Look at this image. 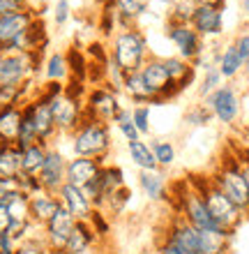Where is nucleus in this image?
Listing matches in <instances>:
<instances>
[{
	"label": "nucleus",
	"mask_w": 249,
	"mask_h": 254,
	"mask_svg": "<svg viewBox=\"0 0 249 254\" xmlns=\"http://www.w3.org/2000/svg\"><path fill=\"white\" fill-rule=\"evenodd\" d=\"M189 181H192V185L201 192L203 201H205V206H208L210 217L215 220L217 227L224 229V231H229V234H236L238 229H240V224L247 220L243 210H240V208H238L236 203L222 192V190L217 188L215 183L210 181L208 174L205 176L203 174L189 176Z\"/></svg>",
	"instance_id": "f257e3e1"
},
{
	"label": "nucleus",
	"mask_w": 249,
	"mask_h": 254,
	"mask_svg": "<svg viewBox=\"0 0 249 254\" xmlns=\"http://www.w3.org/2000/svg\"><path fill=\"white\" fill-rule=\"evenodd\" d=\"M150 44L143 30H118L108 42V61L113 63L122 74L139 72L150 58Z\"/></svg>",
	"instance_id": "f03ea898"
},
{
	"label": "nucleus",
	"mask_w": 249,
	"mask_h": 254,
	"mask_svg": "<svg viewBox=\"0 0 249 254\" xmlns=\"http://www.w3.org/2000/svg\"><path fill=\"white\" fill-rule=\"evenodd\" d=\"M69 146H72L74 157H93V160H100L101 164H106L111 148H113L111 125L97 121H83L69 134Z\"/></svg>",
	"instance_id": "7ed1b4c3"
},
{
	"label": "nucleus",
	"mask_w": 249,
	"mask_h": 254,
	"mask_svg": "<svg viewBox=\"0 0 249 254\" xmlns=\"http://www.w3.org/2000/svg\"><path fill=\"white\" fill-rule=\"evenodd\" d=\"M208 178L215 183L217 188L222 190V192L243 210L245 217H247V213H249V183H247V178H245L243 167H240L236 153L222 155V157L217 160L215 169L208 174Z\"/></svg>",
	"instance_id": "20e7f679"
},
{
	"label": "nucleus",
	"mask_w": 249,
	"mask_h": 254,
	"mask_svg": "<svg viewBox=\"0 0 249 254\" xmlns=\"http://www.w3.org/2000/svg\"><path fill=\"white\" fill-rule=\"evenodd\" d=\"M44 65V54H14L0 51V88L23 86L35 79V74Z\"/></svg>",
	"instance_id": "39448f33"
},
{
	"label": "nucleus",
	"mask_w": 249,
	"mask_h": 254,
	"mask_svg": "<svg viewBox=\"0 0 249 254\" xmlns=\"http://www.w3.org/2000/svg\"><path fill=\"white\" fill-rule=\"evenodd\" d=\"M122 109L118 93H113L108 86H93L88 88L83 97V121H97V123H111L115 121L118 111Z\"/></svg>",
	"instance_id": "423d86ee"
},
{
	"label": "nucleus",
	"mask_w": 249,
	"mask_h": 254,
	"mask_svg": "<svg viewBox=\"0 0 249 254\" xmlns=\"http://www.w3.org/2000/svg\"><path fill=\"white\" fill-rule=\"evenodd\" d=\"M205 107L210 109V114L215 121H219L222 125H236L243 116V97L238 93V88L233 83H224L219 86L212 95L205 97Z\"/></svg>",
	"instance_id": "0eeeda50"
},
{
	"label": "nucleus",
	"mask_w": 249,
	"mask_h": 254,
	"mask_svg": "<svg viewBox=\"0 0 249 254\" xmlns=\"http://www.w3.org/2000/svg\"><path fill=\"white\" fill-rule=\"evenodd\" d=\"M125 185H127V183H125V171H122L118 164L106 162V164H101L97 178H93V181L83 188V192H86V196L95 206V210H104L108 196H111L115 190L125 188Z\"/></svg>",
	"instance_id": "6e6552de"
},
{
	"label": "nucleus",
	"mask_w": 249,
	"mask_h": 254,
	"mask_svg": "<svg viewBox=\"0 0 249 254\" xmlns=\"http://www.w3.org/2000/svg\"><path fill=\"white\" fill-rule=\"evenodd\" d=\"M164 30H166V37L173 44L178 58L192 63L199 56L205 54V40H201L189 23H171V21H166Z\"/></svg>",
	"instance_id": "1a4fd4ad"
},
{
	"label": "nucleus",
	"mask_w": 249,
	"mask_h": 254,
	"mask_svg": "<svg viewBox=\"0 0 249 254\" xmlns=\"http://www.w3.org/2000/svg\"><path fill=\"white\" fill-rule=\"evenodd\" d=\"M141 74H143V79H146V83H148V88L155 93L159 104H166V102L175 100L180 95L178 86L168 76L164 58H159V56H155V54L150 56L148 61H146V65L141 67Z\"/></svg>",
	"instance_id": "9d476101"
},
{
	"label": "nucleus",
	"mask_w": 249,
	"mask_h": 254,
	"mask_svg": "<svg viewBox=\"0 0 249 254\" xmlns=\"http://www.w3.org/2000/svg\"><path fill=\"white\" fill-rule=\"evenodd\" d=\"M51 114H53V123L55 129H58V136L60 134H72L76 127L83 123V100H76V97H69L65 90L62 95L51 100Z\"/></svg>",
	"instance_id": "9b49d317"
},
{
	"label": "nucleus",
	"mask_w": 249,
	"mask_h": 254,
	"mask_svg": "<svg viewBox=\"0 0 249 254\" xmlns=\"http://www.w3.org/2000/svg\"><path fill=\"white\" fill-rule=\"evenodd\" d=\"M23 111H26V114L30 116V121H33L35 132H37V141L51 146L55 141V136H58L53 114H51V100H47V97H42V95L37 93L33 100H28L26 104H23Z\"/></svg>",
	"instance_id": "f8f14e48"
},
{
	"label": "nucleus",
	"mask_w": 249,
	"mask_h": 254,
	"mask_svg": "<svg viewBox=\"0 0 249 254\" xmlns=\"http://www.w3.org/2000/svg\"><path fill=\"white\" fill-rule=\"evenodd\" d=\"M162 236H166L182 254H201V238L199 229H194L189 222H185L180 215H168L166 227L162 229Z\"/></svg>",
	"instance_id": "ddd939ff"
},
{
	"label": "nucleus",
	"mask_w": 249,
	"mask_h": 254,
	"mask_svg": "<svg viewBox=\"0 0 249 254\" xmlns=\"http://www.w3.org/2000/svg\"><path fill=\"white\" fill-rule=\"evenodd\" d=\"M74 224H76L74 215L69 213L67 208L60 206L55 210L53 217L42 227V238H44V243L49 245V252H53V254L62 252V248H65V243H67Z\"/></svg>",
	"instance_id": "4468645a"
},
{
	"label": "nucleus",
	"mask_w": 249,
	"mask_h": 254,
	"mask_svg": "<svg viewBox=\"0 0 249 254\" xmlns=\"http://www.w3.org/2000/svg\"><path fill=\"white\" fill-rule=\"evenodd\" d=\"M65 171H67V157H65L58 148L49 146L44 164H42L40 174H37V181H40L42 190L55 194L65 185Z\"/></svg>",
	"instance_id": "2eb2a0df"
},
{
	"label": "nucleus",
	"mask_w": 249,
	"mask_h": 254,
	"mask_svg": "<svg viewBox=\"0 0 249 254\" xmlns=\"http://www.w3.org/2000/svg\"><path fill=\"white\" fill-rule=\"evenodd\" d=\"M189 26L194 28L201 40H215V37H219L224 33V9L196 5Z\"/></svg>",
	"instance_id": "dca6fc26"
},
{
	"label": "nucleus",
	"mask_w": 249,
	"mask_h": 254,
	"mask_svg": "<svg viewBox=\"0 0 249 254\" xmlns=\"http://www.w3.org/2000/svg\"><path fill=\"white\" fill-rule=\"evenodd\" d=\"M55 194H58V199H60V206L67 208L69 213L74 215L76 222H88L90 217H93L95 206L86 196L83 188H76V185H72V183H65Z\"/></svg>",
	"instance_id": "f3484780"
},
{
	"label": "nucleus",
	"mask_w": 249,
	"mask_h": 254,
	"mask_svg": "<svg viewBox=\"0 0 249 254\" xmlns=\"http://www.w3.org/2000/svg\"><path fill=\"white\" fill-rule=\"evenodd\" d=\"M37 16L35 9L23 14H9V16H0V51H14L16 40H19L23 30L30 26V21Z\"/></svg>",
	"instance_id": "a211bd4d"
},
{
	"label": "nucleus",
	"mask_w": 249,
	"mask_h": 254,
	"mask_svg": "<svg viewBox=\"0 0 249 254\" xmlns=\"http://www.w3.org/2000/svg\"><path fill=\"white\" fill-rule=\"evenodd\" d=\"M115 9L118 30H132L139 28L141 16L150 9V0H108Z\"/></svg>",
	"instance_id": "6ab92c4d"
},
{
	"label": "nucleus",
	"mask_w": 249,
	"mask_h": 254,
	"mask_svg": "<svg viewBox=\"0 0 249 254\" xmlns=\"http://www.w3.org/2000/svg\"><path fill=\"white\" fill-rule=\"evenodd\" d=\"M101 169L100 160H93V157H69L67 160V171H65V183H72L76 188H86L88 183L97 178Z\"/></svg>",
	"instance_id": "aec40b11"
},
{
	"label": "nucleus",
	"mask_w": 249,
	"mask_h": 254,
	"mask_svg": "<svg viewBox=\"0 0 249 254\" xmlns=\"http://www.w3.org/2000/svg\"><path fill=\"white\" fill-rule=\"evenodd\" d=\"M28 208H30V222H33L35 227H44L53 213L60 208V199H58V194H51V192H37L33 194L30 199H28Z\"/></svg>",
	"instance_id": "412c9836"
},
{
	"label": "nucleus",
	"mask_w": 249,
	"mask_h": 254,
	"mask_svg": "<svg viewBox=\"0 0 249 254\" xmlns=\"http://www.w3.org/2000/svg\"><path fill=\"white\" fill-rule=\"evenodd\" d=\"M122 95L132 100L134 104H146V107H152V104H159L155 97V93L148 88L146 79H143L141 69L139 72H129L125 74V79H122Z\"/></svg>",
	"instance_id": "4be33fe9"
},
{
	"label": "nucleus",
	"mask_w": 249,
	"mask_h": 254,
	"mask_svg": "<svg viewBox=\"0 0 249 254\" xmlns=\"http://www.w3.org/2000/svg\"><path fill=\"white\" fill-rule=\"evenodd\" d=\"M139 188L152 203H166L168 199V181L164 171H139Z\"/></svg>",
	"instance_id": "5701e85b"
},
{
	"label": "nucleus",
	"mask_w": 249,
	"mask_h": 254,
	"mask_svg": "<svg viewBox=\"0 0 249 254\" xmlns=\"http://www.w3.org/2000/svg\"><path fill=\"white\" fill-rule=\"evenodd\" d=\"M97 241L100 238H97V234L93 231V227L88 222H76L60 254H88L97 245Z\"/></svg>",
	"instance_id": "b1692460"
},
{
	"label": "nucleus",
	"mask_w": 249,
	"mask_h": 254,
	"mask_svg": "<svg viewBox=\"0 0 249 254\" xmlns=\"http://www.w3.org/2000/svg\"><path fill=\"white\" fill-rule=\"evenodd\" d=\"M21 121H23V107L21 104L0 107V143H16Z\"/></svg>",
	"instance_id": "393cba45"
},
{
	"label": "nucleus",
	"mask_w": 249,
	"mask_h": 254,
	"mask_svg": "<svg viewBox=\"0 0 249 254\" xmlns=\"http://www.w3.org/2000/svg\"><path fill=\"white\" fill-rule=\"evenodd\" d=\"M233 236L224 229H205L199 231L201 254H231L233 252Z\"/></svg>",
	"instance_id": "a878e982"
},
{
	"label": "nucleus",
	"mask_w": 249,
	"mask_h": 254,
	"mask_svg": "<svg viewBox=\"0 0 249 254\" xmlns=\"http://www.w3.org/2000/svg\"><path fill=\"white\" fill-rule=\"evenodd\" d=\"M164 65H166L168 76H171V81L178 86L180 95L185 93L189 86H194L196 69L192 67V63L182 61V58H178V56H168V58H164Z\"/></svg>",
	"instance_id": "bb28decb"
},
{
	"label": "nucleus",
	"mask_w": 249,
	"mask_h": 254,
	"mask_svg": "<svg viewBox=\"0 0 249 254\" xmlns=\"http://www.w3.org/2000/svg\"><path fill=\"white\" fill-rule=\"evenodd\" d=\"M127 153H129V160L134 162V167L139 171H157V160L152 155V148H150V141H129L127 143Z\"/></svg>",
	"instance_id": "cd10ccee"
},
{
	"label": "nucleus",
	"mask_w": 249,
	"mask_h": 254,
	"mask_svg": "<svg viewBox=\"0 0 249 254\" xmlns=\"http://www.w3.org/2000/svg\"><path fill=\"white\" fill-rule=\"evenodd\" d=\"M21 174V148L16 143H0V178L16 181Z\"/></svg>",
	"instance_id": "c85d7f7f"
},
{
	"label": "nucleus",
	"mask_w": 249,
	"mask_h": 254,
	"mask_svg": "<svg viewBox=\"0 0 249 254\" xmlns=\"http://www.w3.org/2000/svg\"><path fill=\"white\" fill-rule=\"evenodd\" d=\"M42 76L44 81H55V83H65L69 79V67H67V58L62 51H53L44 58L42 65Z\"/></svg>",
	"instance_id": "c756f323"
},
{
	"label": "nucleus",
	"mask_w": 249,
	"mask_h": 254,
	"mask_svg": "<svg viewBox=\"0 0 249 254\" xmlns=\"http://www.w3.org/2000/svg\"><path fill=\"white\" fill-rule=\"evenodd\" d=\"M243 58L238 56V51H236V47L233 44H226L224 47V51L219 54V58H217V67H219V72H222V76H224V81H233V79H238L240 74H243Z\"/></svg>",
	"instance_id": "7c9ffc66"
},
{
	"label": "nucleus",
	"mask_w": 249,
	"mask_h": 254,
	"mask_svg": "<svg viewBox=\"0 0 249 254\" xmlns=\"http://www.w3.org/2000/svg\"><path fill=\"white\" fill-rule=\"evenodd\" d=\"M49 146L47 143H33L21 150V174L26 176H37L40 174L42 164H44V157H47Z\"/></svg>",
	"instance_id": "2f4dec72"
},
{
	"label": "nucleus",
	"mask_w": 249,
	"mask_h": 254,
	"mask_svg": "<svg viewBox=\"0 0 249 254\" xmlns=\"http://www.w3.org/2000/svg\"><path fill=\"white\" fill-rule=\"evenodd\" d=\"M150 148H152V155H155L159 171L171 169L175 164V160H178V148H175L173 141H168V139H152V141H150Z\"/></svg>",
	"instance_id": "473e14b6"
},
{
	"label": "nucleus",
	"mask_w": 249,
	"mask_h": 254,
	"mask_svg": "<svg viewBox=\"0 0 249 254\" xmlns=\"http://www.w3.org/2000/svg\"><path fill=\"white\" fill-rule=\"evenodd\" d=\"M65 58H67V67H69V76L72 79H79V81H86L88 76V58H86V51L81 47H69L65 51Z\"/></svg>",
	"instance_id": "72a5a7b5"
},
{
	"label": "nucleus",
	"mask_w": 249,
	"mask_h": 254,
	"mask_svg": "<svg viewBox=\"0 0 249 254\" xmlns=\"http://www.w3.org/2000/svg\"><path fill=\"white\" fill-rule=\"evenodd\" d=\"M219 86H224V76H222V72H219V67L217 65L205 67V69H203V79L199 81V88H196V90H199V97L205 100V97L215 93Z\"/></svg>",
	"instance_id": "f704fd0d"
},
{
	"label": "nucleus",
	"mask_w": 249,
	"mask_h": 254,
	"mask_svg": "<svg viewBox=\"0 0 249 254\" xmlns=\"http://www.w3.org/2000/svg\"><path fill=\"white\" fill-rule=\"evenodd\" d=\"M129 201H132V190L125 185V188L115 190L111 196L106 199V206H104V213L108 215V217H118V215H122L125 210H127Z\"/></svg>",
	"instance_id": "c9c22d12"
},
{
	"label": "nucleus",
	"mask_w": 249,
	"mask_h": 254,
	"mask_svg": "<svg viewBox=\"0 0 249 254\" xmlns=\"http://www.w3.org/2000/svg\"><path fill=\"white\" fill-rule=\"evenodd\" d=\"M194 9H196L194 0H171L166 21H171V23H189Z\"/></svg>",
	"instance_id": "e433bc0d"
},
{
	"label": "nucleus",
	"mask_w": 249,
	"mask_h": 254,
	"mask_svg": "<svg viewBox=\"0 0 249 254\" xmlns=\"http://www.w3.org/2000/svg\"><path fill=\"white\" fill-rule=\"evenodd\" d=\"M115 127H118V132L122 134V139L127 141H139L141 139V134L136 132V127H134V123H132V109H127V107H122L120 111H118V116H115Z\"/></svg>",
	"instance_id": "4c0bfd02"
},
{
	"label": "nucleus",
	"mask_w": 249,
	"mask_h": 254,
	"mask_svg": "<svg viewBox=\"0 0 249 254\" xmlns=\"http://www.w3.org/2000/svg\"><path fill=\"white\" fill-rule=\"evenodd\" d=\"M212 121H215V118H212L210 109L205 107V102L203 100L199 102L196 107L187 109V114H185V123H187V127H205Z\"/></svg>",
	"instance_id": "58836bf2"
},
{
	"label": "nucleus",
	"mask_w": 249,
	"mask_h": 254,
	"mask_svg": "<svg viewBox=\"0 0 249 254\" xmlns=\"http://www.w3.org/2000/svg\"><path fill=\"white\" fill-rule=\"evenodd\" d=\"M16 254H51V252H49V245L42 238V231H37V234L28 236L26 241L19 243Z\"/></svg>",
	"instance_id": "ea45409f"
},
{
	"label": "nucleus",
	"mask_w": 249,
	"mask_h": 254,
	"mask_svg": "<svg viewBox=\"0 0 249 254\" xmlns=\"http://www.w3.org/2000/svg\"><path fill=\"white\" fill-rule=\"evenodd\" d=\"M132 123H134L136 132L143 136H148L150 134V107L146 104H134L132 107Z\"/></svg>",
	"instance_id": "a19ab883"
},
{
	"label": "nucleus",
	"mask_w": 249,
	"mask_h": 254,
	"mask_svg": "<svg viewBox=\"0 0 249 254\" xmlns=\"http://www.w3.org/2000/svg\"><path fill=\"white\" fill-rule=\"evenodd\" d=\"M83 51H86L88 63H95V65H104V67L108 65V47H106V44H104L101 40H93L86 49H83Z\"/></svg>",
	"instance_id": "79ce46f5"
},
{
	"label": "nucleus",
	"mask_w": 249,
	"mask_h": 254,
	"mask_svg": "<svg viewBox=\"0 0 249 254\" xmlns=\"http://www.w3.org/2000/svg\"><path fill=\"white\" fill-rule=\"evenodd\" d=\"M88 224L93 227L97 238H104V236H108V231H111V222H108V215L104 213V210H95L93 217L88 220Z\"/></svg>",
	"instance_id": "37998d69"
},
{
	"label": "nucleus",
	"mask_w": 249,
	"mask_h": 254,
	"mask_svg": "<svg viewBox=\"0 0 249 254\" xmlns=\"http://www.w3.org/2000/svg\"><path fill=\"white\" fill-rule=\"evenodd\" d=\"M33 7L28 0H0V16H9V14H23L30 12Z\"/></svg>",
	"instance_id": "c03bdc74"
},
{
	"label": "nucleus",
	"mask_w": 249,
	"mask_h": 254,
	"mask_svg": "<svg viewBox=\"0 0 249 254\" xmlns=\"http://www.w3.org/2000/svg\"><path fill=\"white\" fill-rule=\"evenodd\" d=\"M72 19V5H69V0H55L53 5V23L58 28L67 26V21Z\"/></svg>",
	"instance_id": "a18cd8bd"
},
{
	"label": "nucleus",
	"mask_w": 249,
	"mask_h": 254,
	"mask_svg": "<svg viewBox=\"0 0 249 254\" xmlns=\"http://www.w3.org/2000/svg\"><path fill=\"white\" fill-rule=\"evenodd\" d=\"M16 188H19L23 194H28V196L42 192V185H40V181H37V176L19 174V178H16Z\"/></svg>",
	"instance_id": "49530a36"
},
{
	"label": "nucleus",
	"mask_w": 249,
	"mask_h": 254,
	"mask_svg": "<svg viewBox=\"0 0 249 254\" xmlns=\"http://www.w3.org/2000/svg\"><path fill=\"white\" fill-rule=\"evenodd\" d=\"M233 47H236L238 56L243 58V63L249 58V30H243V33H238L236 37H233V42H231Z\"/></svg>",
	"instance_id": "de8ad7c7"
},
{
	"label": "nucleus",
	"mask_w": 249,
	"mask_h": 254,
	"mask_svg": "<svg viewBox=\"0 0 249 254\" xmlns=\"http://www.w3.org/2000/svg\"><path fill=\"white\" fill-rule=\"evenodd\" d=\"M155 254H182V252L168 241L166 236L159 234V238H157V243H155Z\"/></svg>",
	"instance_id": "09e8293b"
},
{
	"label": "nucleus",
	"mask_w": 249,
	"mask_h": 254,
	"mask_svg": "<svg viewBox=\"0 0 249 254\" xmlns=\"http://www.w3.org/2000/svg\"><path fill=\"white\" fill-rule=\"evenodd\" d=\"M16 248H19V243L14 241L9 234L0 236V254H16Z\"/></svg>",
	"instance_id": "8fccbe9b"
},
{
	"label": "nucleus",
	"mask_w": 249,
	"mask_h": 254,
	"mask_svg": "<svg viewBox=\"0 0 249 254\" xmlns=\"http://www.w3.org/2000/svg\"><path fill=\"white\" fill-rule=\"evenodd\" d=\"M14 190H19V188H16V181H9V178H0V206L5 203L7 196H9Z\"/></svg>",
	"instance_id": "3c124183"
},
{
	"label": "nucleus",
	"mask_w": 249,
	"mask_h": 254,
	"mask_svg": "<svg viewBox=\"0 0 249 254\" xmlns=\"http://www.w3.org/2000/svg\"><path fill=\"white\" fill-rule=\"evenodd\" d=\"M7 229H9V213H7V206L2 203L0 206V236L7 234Z\"/></svg>",
	"instance_id": "603ef678"
},
{
	"label": "nucleus",
	"mask_w": 249,
	"mask_h": 254,
	"mask_svg": "<svg viewBox=\"0 0 249 254\" xmlns=\"http://www.w3.org/2000/svg\"><path fill=\"white\" fill-rule=\"evenodd\" d=\"M194 2L201 7H217V9H224V7H226V0H194Z\"/></svg>",
	"instance_id": "864d4df0"
},
{
	"label": "nucleus",
	"mask_w": 249,
	"mask_h": 254,
	"mask_svg": "<svg viewBox=\"0 0 249 254\" xmlns=\"http://www.w3.org/2000/svg\"><path fill=\"white\" fill-rule=\"evenodd\" d=\"M30 2V7H33L35 12H44V7L51 2V0H28Z\"/></svg>",
	"instance_id": "5fc2aeb1"
},
{
	"label": "nucleus",
	"mask_w": 249,
	"mask_h": 254,
	"mask_svg": "<svg viewBox=\"0 0 249 254\" xmlns=\"http://www.w3.org/2000/svg\"><path fill=\"white\" fill-rule=\"evenodd\" d=\"M240 12L249 19V0H240Z\"/></svg>",
	"instance_id": "6e6d98bb"
},
{
	"label": "nucleus",
	"mask_w": 249,
	"mask_h": 254,
	"mask_svg": "<svg viewBox=\"0 0 249 254\" xmlns=\"http://www.w3.org/2000/svg\"><path fill=\"white\" fill-rule=\"evenodd\" d=\"M243 74H245V79L249 81V58L245 61V65H243Z\"/></svg>",
	"instance_id": "4d7b16f0"
}]
</instances>
